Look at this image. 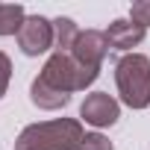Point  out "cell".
<instances>
[{
	"instance_id": "6da1fadb",
	"label": "cell",
	"mask_w": 150,
	"mask_h": 150,
	"mask_svg": "<svg viewBox=\"0 0 150 150\" xmlns=\"http://www.w3.org/2000/svg\"><path fill=\"white\" fill-rule=\"evenodd\" d=\"M86 132L77 118H53L30 124L18 132L15 150H80Z\"/></svg>"
},
{
	"instance_id": "7a4b0ae2",
	"label": "cell",
	"mask_w": 150,
	"mask_h": 150,
	"mask_svg": "<svg viewBox=\"0 0 150 150\" xmlns=\"http://www.w3.org/2000/svg\"><path fill=\"white\" fill-rule=\"evenodd\" d=\"M118 94L129 109L150 106V59L144 53H124L115 65Z\"/></svg>"
},
{
	"instance_id": "3957f363",
	"label": "cell",
	"mask_w": 150,
	"mask_h": 150,
	"mask_svg": "<svg viewBox=\"0 0 150 150\" xmlns=\"http://www.w3.org/2000/svg\"><path fill=\"white\" fill-rule=\"evenodd\" d=\"M38 77H41L47 86H53V88L71 94V91H86V88L100 77V71L80 65L71 53H53V56L44 62V68H41Z\"/></svg>"
},
{
	"instance_id": "277c9868",
	"label": "cell",
	"mask_w": 150,
	"mask_h": 150,
	"mask_svg": "<svg viewBox=\"0 0 150 150\" xmlns=\"http://www.w3.org/2000/svg\"><path fill=\"white\" fill-rule=\"evenodd\" d=\"M18 47L24 56H41L53 47V21L41 15H27L21 33H18Z\"/></svg>"
},
{
	"instance_id": "5b68a950",
	"label": "cell",
	"mask_w": 150,
	"mask_h": 150,
	"mask_svg": "<svg viewBox=\"0 0 150 150\" xmlns=\"http://www.w3.org/2000/svg\"><path fill=\"white\" fill-rule=\"evenodd\" d=\"M80 118H83L86 124L103 129V127H112V124L121 118V106H118V100H115L112 94H106V91H91V94L83 100V106H80Z\"/></svg>"
},
{
	"instance_id": "8992f818",
	"label": "cell",
	"mask_w": 150,
	"mask_h": 150,
	"mask_svg": "<svg viewBox=\"0 0 150 150\" xmlns=\"http://www.w3.org/2000/svg\"><path fill=\"white\" fill-rule=\"evenodd\" d=\"M106 53H109V38L100 30H80L77 41H74V47H71V56L77 59L80 65L97 68V71H100Z\"/></svg>"
},
{
	"instance_id": "52a82bcc",
	"label": "cell",
	"mask_w": 150,
	"mask_h": 150,
	"mask_svg": "<svg viewBox=\"0 0 150 150\" xmlns=\"http://www.w3.org/2000/svg\"><path fill=\"white\" fill-rule=\"evenodd\" d=\"M144 35H147V30L144 27H138L135 21H127V18H118V21H112L109 24V30H106V38H109V47H115V50H132V47H138L141 41H144Z\"/></svg>"
},
{
	"instance_id": "ba28073f",
	"label": "cell",
	"mask_w": 150,
	"mask_h": 150,
	"mask_svg": "<svg viewBox=\"0 0 150 150\" xmlns=\"http://www.w3.org/2000/svg\"><path fill=\"white\" fill-rule=\"evenodd\" d=\"M30 100L38 106V109H47V112H56V109H62V106H68V100H71V94H65V91H59V88H53V86H47L41 77H35L33 80V86H30Z\"/></svg>"
},
{
	"instance_id": "9c48e42d",
	"label": "cell",
	"mask_w": 150,
	"mask_h": 150,
	"mask_svg": "<svg viewBox=\"0 0 150 150\" xmlns=\"http://www.w3.org/2000/svg\"><path fill=\"white\" fill-rule=\"evenodd\" d=\"M77 35H80V27L71 18H56L53 21V47H56V53H71Z\"/></svg>"
},
{
	"instance_id": "30bf717a",
	"label": "cell",
	"mask_w": 150,
	"mask_h": 150,
	"mask_svg": "<svg viewBox=\"0 0 150 150\" xmlns=\"http://www.w3.org/2000/svg\"><path fill=\"white\" fill-rule=\"evenodd\" d=\"M27 21L21 3H0V35H18Z\"/></svg>"
},
{
	"instance_id": "8fae6325",
	"label": "cell",
	"mask_w": 150,
	"mask_h": 150,
	"mask_svg": "<svg viewBox=\"0 0 150 150\" xmlns=\"http://www.w3.org/2000/svg\"><path fill=\"white\" fill-rule=\"evenodd\" d=\"M129 21H135L138 27H150V0H138V3H132L129 9Z\"/></svg>"
},
{
	"instance_id": "7c38bea8",
	"label": "cell",
	"mask_w": 150,
	"mask_h": 150,
	"mask_svg": "<svg viewBox=\"0 0 150 150\" xmlns=\"http://www.w3.org/2000/svg\"><path fill=\"white\" fill-rule=\"evenodd\" d=\"M80 150H112V141L106 135H100V132H86Z\"/></svg>"
},
{
	"instance_id": "4fadbf2b",
	"label": "cell",
	"mask_w": 150,
	"mask_h": 150,
	"mask_svg": "<svg viewBox=\"0 0 150 150\" xmlns=\"http://www.w3.org/2000/svg\"><path fill=\"white\" fill-rule=\"evenodd\" d=\"M9 77H12V62L9 56L0 50V86H9Z\"/></svg>"
}]
</instances>
